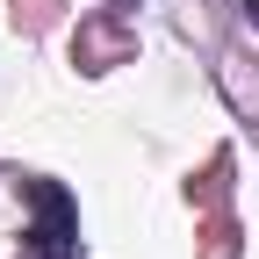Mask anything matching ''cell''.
<instances>
[{
	"mask_svg": "<svg viewBox=\"0 0 259 259\" xmlns=\"http://www.w3.org/2000/svg\"><path fill=\"white\" fill-rule=\"evenodd\" d=\"M22 202L36 209V223H29V245L22 259H79V216H72V194H65L58 180H22Z\"/></svg>",
	"mask_w": 259,
	"mask_h": 259,
	"instance_id": "6da1fadb",
	"label": "cell"
},
{
	"mask_svg": "<svg viewBox=\"0 0 259 259\" xmlns=\"http://www.w3.org/2000/svg\"><path fill=\"white\" fill-rule=\"evenodd\" d=\"M115 8H130V0H115Z\"/></svg>",
	"mask_w": 259,
	"mask_h": 259,
	"instance_id": "7a4b0ae2",
	"label": "cell"
}]
</instances>
